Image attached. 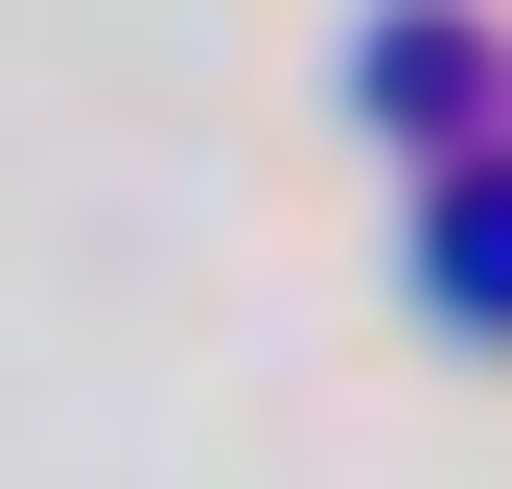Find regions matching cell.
Here are the masks:
<instances>
[{"label":"cell","instance_id":"6da1fadb","mask_svg":"<svg viewBox=\"0 0 512 489\" xmlns=\"http://www.w3.org/2000/svg\"><path fill=\"white\" fill-rule=\"evenodd\" d=\"M350 94H373L396 140H443V163H466V140H489V24H466V0H396V24L350 47Z\"/></svg>","mask_w":512,"mask_h":489},{"label":"cell","instance_id":"7a4b0ae2","mask_svg":"<svg viewBox=\"0 0 512 489\" xmlns=\"http://www.w3.org/2000/svg\"><path fill=\"white\" fill-rule=\"evenodd\" d=\"M419 303H466V326H512V140H466L443 187H419Z\"/></svg>","mask_w":512,"mask_h":489}]
</instances>
